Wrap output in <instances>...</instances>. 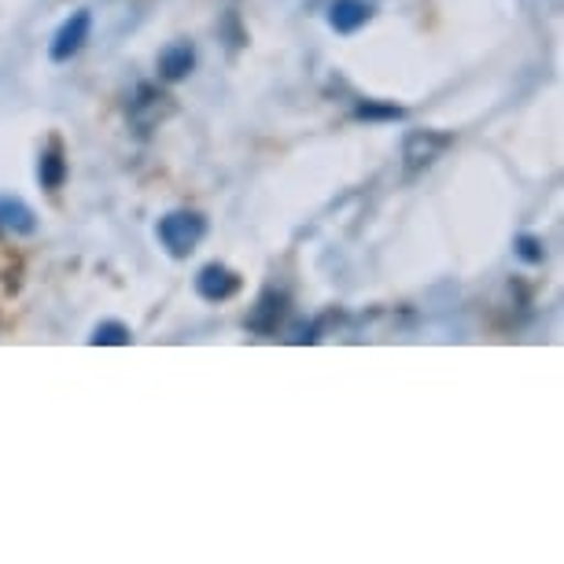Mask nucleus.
I'll return each mask as SVG.
<instances>
[{
  "mask_svg": "<svg viewBox=\"0 0 564 564\" xmlns=\"http://www.w3.org/2000/svg\"><path fill=\"white\" fill-rule=\"evenodd\" d=\"M196 292H199V300H207V303H226L240 292V276L232 273L229 265L207 262L204 270L196 273Z\"/></svg>",
  "mask_w": 564,
  "mask_h": 564,
  "instance_id": "423d86ee",
  "label": "nucleus"
},
{
  "mask_svg": "<svg viewBox=\"0 0 564 564\" xmlns=\"http://www.w3.org/2000/svg\"><path fill=\"white\" fill-rule=\"evenodd\" d=\"M89 30H93V15L89 12H70V19H63V26L56 30L48 45V56L52 63H67L82 52V45L89 41Z\"/></svg>",
  "mask_w": 564,
  "mask_h": 564,
  "instance_id": "39448f33",
  "label": "nucleus"
},
{
  "mask_svg": "<svg viewBox=\"0 0 564 564\" xmlns=\"http://www.w3.org/2000/svg\"><path fill=\"white\" fill-rule=\"evenodd\" d=\"M284 317H289V295L276 292V289H265L259 300H254L243 325H248L254 336H273L276 328L284 325Z\"/></svg>",
  "mask_w": 564,
  "mask_h": 564,
  "instance_id": "20e7f679",
  "label": "nucleus"
},
{
  "mask_svg": "<svg viewBox=\"0 0 564 564\" xmlns=\"http://www.w3.org/2000/svg\"><path fill=\"white\" fill-rule=\"evenodd\" d=\"M170 111H174V100H170L159 85H148V82L137 85V93L130 100V122L137 126V130H141V133L155 130V126L163 122Z\"/></svg>",
  "mask_w": 564,
  "mask_h": 564,
  "instance_id": "7ed1b4c3",
  "label": "nucleus"
},
{
  "mask_svg": "<svg viewBox=\"0 0 564 564\" xmlns=\"http://www.w3.org/2000/svg\"><path fill=\"white\" fill-rule=\"evenodd\" d=\"M454 148V133L443 130H410L402 137V177L417 181Z\"/></svg>",
  "mask_w": 564,
  "mask_h": 564,
  "instance_id": "f03ea898",
  "label": "nucleus"
},
{
  "mask_svg": "<svg viewBox=\"0 0 564 564\" xmlns=\"http://www.w3.org/2000/svg\"><path fill=\"white\" fill-rule=\"evenodd\" d=\"M67 174H70V166H67V159H63V148L59 141H52L48 152L41 155V163H37L41 188H45V193H59V188L67 185Z\"/></svg>",
  "mask_w": 564,
  "mask_h": 564,
  "instance_id": "1a4fd4ad",
  "label": "nucleus"
},
{
  "mask_svg": "<svg viewBox=\"0 0 564 564\" xmlns=\"http://www.w3.org/2000/svg\"><path fill=\"white\" fill-rule=\"evenodd\" d=\"M369 19H372V8L366 0H333V8H328V26H333L336 34H358Z\"/></svg>",
  "mask_w": 564,
  "mask_h": 564,
  "instance_id": "0eeeda50",
  "label": "nucleus"
},
{
  "mask_svg": "<svg viewBox=\"0 0 564 564\" xmlns=\"http://www.w3.org/2000/svg\"><path fill=\"white\" fill-rule=\"evenodd\" d=\"M0 226L19 232V237H30V232H37V215L19 196H0Z\"/></svg>",
  "mask_w": 564,
  "mask_h": 564,
  "instance_id": "9d476101",
  "label": "nucleus"
},
{
  "mask_svg": "<svg viewBox=\"0 0 564 564\" xmlns=\"http://www.w3.org/2000/svg\"><path fill=\"white\" fill-rule=\"evenodd\" d=\"M399 104H384V100H358L355 104V119H366V122H399L402 119Z\"/></svg>",
  "mask_w": 564,
  "mask_h": 564,
  "instance_id": "f8f14e48",
  "label": "nucleus"
},
{
  "mask_svg": "<svg viewBox=\"0 0 564 564\" xmlns=\"http://www.w3.org/2000/svg\"><path fill=\"white\" fill-rule=\"evenodd\" d=\"M155 237L170 259H188L207 237V218L199 210H170V215L159 218Z\"/></svg>",
  "mask_w": 564,
  "mask_h": 564,
  "instance_id": "f257e3e1",
  "label": "nucleus"
},
{
  "mask_svg": "<svg viewBox=\"0 0 564 564\" xmlns=\"http://www.w3.org/2000/svg\"><path fill=\"white\" fill-rule=\"evenodd\" d=\"M193 67H196V48L188 45V41H174V45L163 48V56H159V74H163L166 82L188 78Z\"/></svg>",
  "mask_w": 564,
  "mask_h": 564,
  "instance_id": "6e6552de",
  "label": "nucleus"
},
{
  "mask_svg": "<svg viewBox=\"0 0 564 564\" xmlns=\"http://www.w3.org/2000/svg\"><path fill=\"white\" fill-rule=\"evenodd\" d=\"M517 254L528 265H539L542 259H546V243H542L539 237H531V232H520V237H517Z\"/></svg>",
  "mask_w": 564,
  "mask_h": 564,
  "instance_id": "ddd939ff",
  "label": "nucleus"
},
{
  "mask_svg": "<svg viewBox=\"0 0 564 564\" xmlns=\"http://www.w3.org/2000/svg\"><path fill=\"white\" fill-rule=\"evenodd\" d=\"M130 325H122V322H100L97 328H93V336H89V344L93 347H130Z\"/></svg>",
  "mask_w": 564,
  "mask_h": 564,
  "instance_id": "9b49d317",
  "label": "nucleus"
}]
</instances>
